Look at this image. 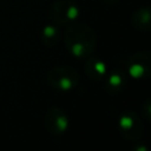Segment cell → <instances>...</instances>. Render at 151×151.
I'll return each mask as SVG.
<instances>
[{"mask_svg": "<svg viewBox=\"0 0 151 151\" xmlns=\"http://www.w3.org/2000/svg\"><path fill=\"white\" fill-rule=\"evenodd\" d=\"M65 42L74 57L83 58L92 51L94 46V35L92 31L85 26H74L66 32Z\"/></svg>", "mask_w": 151, "mask_h": 151, "instance_id": "1", "label": "cell"}, {"mask_svg": "<svg viewBox=\"0 0 151 151\" xmlns=\"http://www.w3.org/2000/svg\"><path fill=\"white\" fill-rule=\"evenodd\" d=\"M48 80L57 88L68 91L77 85L78 74L68 67H55L50 72Z\"/></svg>", "mask_w": 151, "mask_h": 151, "instance_id": "2", "label": "cell"}, {"mask_svg": "<svg viewBox=\"0 0 151 151\" xmlns=\"http://www.w3.org/2000/svg\"><path fill=\"white\" fill-rule=\"evenodd\" d=\"M68 125L67 116L60 109H52L47 113V126L53 133H63Z\"/></svg>", "mask_w": 151, "mask_h": 151, "instance_id": "3", "label": "cell"}, {"mask_svg": "<svg viewBox=\"0 0 151 151\" xmlns=\"http://www.w3.org/2000/svg\"><path fill=\"white\" fill-rule=\"evenodd\" d=\"M57 8L58 9H53V11H57V12H61V14H58V21H66V20H74L77 17H78V13H79V9L77 8V6L72 5V4H68V2H60L57 5Z\"/></svg>", "mask_w": 151, "mask_h": 151, "instance_id": "4", "label": "cell"}, {"mask_svg": "<svg viewBox=\"0 0 151 151\" xmlns=\"http://www.w3.org/2000/svg\"><path fill=\"white\" fill-rule=\"evenodd\" d=\"M122 130L124 131V133H130V131L134 132V126L138 125V120L136 119L134 114L131 113H126L120 118V123H119Z\"/></svg>", "mask_w": 151, "mask_h": 151, "instance_id": "5", "label": "cell"}, {"mask_svg": "<svg viewBox=\"0 0 151 151\" xmlns=\"http://www.w3.org/2000/svg\"><path fill=\"white\" fill-rule=\"evenodd\" d=\"M136 21H139L142 22L140 25V29L142 27L143 28H149V24H150V12L147 8H140L139 11H137L134 13V17H133V24Z\"/></svg>", "mask_w": 151, "mask_h": 151, "instance_id": "6", "label": "cell"}, {"mask_svg": "<svg viewBox=\"0 0 151 151\" xmlns=\"http://www.w3.org/2000/svg\"><path fill=\"white\" fill-rule=\"evenodd\" d=\"M87 67H91V68H92V72H88V74L92 76V77L99 78V77H101V76L105 73V64L101 63L100 60L92 59V60L87 64Z\"/></svg>", "mask_w": 151, "mask_h": 151, "instance_id": "7", "label": "cell"}, {"mask_svg": "<svg viewBox=\"0 0 151 151\" xmlns=\"http://www.w3.org/2000/svg\"><path fill=\"white\" fill-rule=\"evenodd\" d=\"M145 68H146V66L143 63H133L129 66V72L132 77L140 78L145 74Z\"/></svg>", "mask_w": 151, "mask_h": 151, "instance_id": "8", "label": "cell"}, {"mask_svg": "<svg viewBox=\"0 0 151 151\" xmlns=\"http://www.w3.org/2000/svg\"><path fill=\"white\" fill-rule=\"evenodd\" d=\"M42 37H44V39H47V41H48L50 39H54V41H55V40H57L55 38H58V32H57V29H55L54 27L47 26V27L44 28Z\"/></svg>", "mask_w": 151, "mask_h": 151, "instance_id": "9", "label": "cell"}, {"mask_svg": "<svg viewBox=\"0 0 151 151\" xmlns=\"http://www.w3.org/2000/svg\"><path fill=\"white\" fill-rule=\"evenodd\" d=\"M122 83H123V78L120 77V74H112L111 77H110V80H109V84L111 85V86H113V87H118V86H120L122 85Z\"/></svg>", "mask_w": 151, "mask_h": 151, "instance_id": "10", "label": "cell"}]
</instances>
